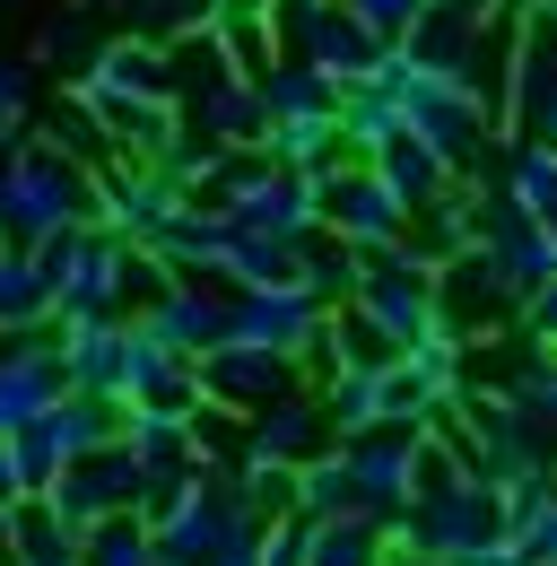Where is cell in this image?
Returning <instances> with one entry per match:
<instances>
[{"label": "cell", "instance_id": "cell-1", "mask_svg": "<svg viewBox=\"0 0 557 566\" xmlns=\"http://www.w3.org/2000/svg\"><path fill=\"white\" fill-rule=\"evenodd\" d=\"M139 514H148V532H157V558H166V566L253 558V541H262V505L244 496V480H235V471H192V480L157 489Z\"/></svg>", "mask_w": 557, "mask_h": 566}, {"label": "cell", "instance_id": "cell-2", "mask_svg": "<svg viewBox=\"0 0 557 566\" xmlns=\"http://www.w3.org/2000/svg\"><path fill=\"white\" fill-rule=\"evenodd\" d=\"M78 218H96V166L62 157L53 140H18L0 175V235L9 244H44Z\"/></svg>", "mask_w": 557, "mask_h": 566}, {"label": "cell", "instance_id": "cell-3", "mask_svg": "<svg viewBox=\"0 0 557 566\" xmlns=\"http://www.w3.org/2000/svg\"><path fill=\"white\" fill-rule=\"evenodd\" d=\"M132 235H114L105 218H78V227H62V235H44L35 244V262H44V280H53V305L62 314H132Z\"/></svg>", "mask_w": 557, "mask_h": 566}, {"label": "cell", "instance_id": "cell-4", "mask_svg": "<svg viewBox=\"0 0 557 566\" xmlns=\"http://www.w3.org/2000/svg\"><path fill=\"white\" fill-rule=\"evenodd\" d=\"M366 253V280H357V305L401 340V349H418L444 314H435V262L427 253H410V235H392V244H357Z\"/></svg>", "mask_w": 557, "mask_h": 566}, {"label": "cell", "instance_id": "cell-5", "mask_svg": "<svg viewBox=\"0 0 557 566\" xmlns=\"http://www.w3.org/2000/svg\"><path fill=\"white\" fill-rule=\"evenodd\" d=\"M123 436V401H105V392H78L70 384L62 401L44 410V419H27L18 427V462H27V489L44 496L53 480H62L78 453H96V444H114Z\"/></svg>", "mask_w": 557, "mask_h": 566}, {"label": "cell", "instance_id": "cell-6", "mask_svg": "<svg viewBox=\"0 0 557 566\" xmlns=\"http://www.w3.org/2000/svg\"><path fill=\"white\" fill-rule=\"evenodd\" d=\"M435 314L462 340H496V332H523V287L505 280L487 244H462L453 262H435Z\"/></svg>", "mask_w": 557, "mask_h": 566}, {"label": "cell", "instance_id": "cell-7", "mask_svg": "<svg viewBox=\"0 0 557 566\" xmlns=\"http://www.w3.org/2000/svg\"><path fill=\"white\" fill-rule=\"evenodd\" d=\"M505 532V489L496 480H462V489H435L418 496L410 514L392 523V541H410V549H435V558H471Z\"/></svg>", "mask_w": 557, "mask_h": 566}, {"label": "cell", "instance_id": "cell-8", "mask_svg": "<svg viewBox=\"0 0 557 566\" xmlns=\"http://www.w3.org/2000/svg\"><path fill=\"white\" fill-rule=\"evenodd\" d=\"M314 210L332 235L348 244H392V235H410V201L383 184V166H366V157H340V166H323L314 175Z\"/></svg>", "mask_w": 557, "mask_h": 566}, {"label": "cell", "instance_id": "cell-9", "mask_svg": "<svg viewBox=\"0 0 557 566\" xmlns=\"http://www.w3.org/2000/svg\"><path fill=\"white\" fill-rule=\"evenodd\" d=\"M192 366H201V392L218 401V410H235V419H244V410H262V401H278V392H296V384H314L296 349L244 340V332H227V340H218V349H201Z\"/></svg>", "mask_w": 557, "mask_h": 566}, {"label": "cell", "instance_id": "cell-10", "mask_svg": "<svg viewBox=\"0 0 557 566\" xmlns=\"http://www.w3.org/2000/svg\"><path fill=\"white\" fill-rule=\"evenodd\" d=\"M183 201H192V192H183L157 157H105V166H96V218H105L114 235H132V244H157Z\"/></svg>", "mask_w": 557, "mask_h": 566}, {"label": "cell", "instance_id": "cell-11", "mask_svg": "<svg viewBox=\"0 0 557 566\" xmlns=\"http://www.w3.org/2000/svg\"><path fill=\"white\" fill-rule=\"evenodd\" d=\"M53 514L62 523H105V514H139V496H148V480H139V462H132V444L114 436V444H96V453H78L62 480H53Z\"/></svg>", "mask_w": 557, "mask_h": 566}, {"label": "cell", "instance_id": "cell-12", "mask_svg": "<svg viewBox=\"0 0 557 566\" xmlns=\"http://www.w3.org/2000/svg\"><path fill=\"white\" fill-rule=\"evenodd\" d=\"M139 332H157L175 357H201V349H218V340L235 332V287L183 271L166 296H148V305H139Z\"/></svg>", "mask_w": 557, "mask_h": 566}, {"label": "cell", "instance_id": "cell-13", "mask_svg": "<svg viewBox=\"0 0 557 566\" xmlns=\"http://www.w3.org/2000/svg\"><path fill=\"white\" fill-rule=\"evenodd\" d=\"M323 444H340L332 436V410H323V392L314 384H296V392H278L262 410H244V436H235V462H314Z\"/></svg>", "mask_w": 557, "mask_h": 566}, {"label": "cell", "instance_id": "cell-14", "mask_svg": "<svg viewBox=\"0 0 557 566\" xmlns=\"http://www.w3.org/2000/svg\"><path fill=\"white\" fill-rule=\"evenodd\" d=\"M410 436H418V427H366V436H340V453H348V496H357V514H375V523H401V514L418 505Z\"/></svg>", "mask_w": 557, "mask_h": 566}, {"label": "cell", "instance_id": "cell-15", "mask_svg": "<svg viewBox=\"0 0 557 566\" xmlns=\"http://www.w3.org/2000/svg\"><path fill=\"white\" fill-rule=\"evenodd\" d=\"M132 314H62L53 323V349H62L70 384L78 392H105V401H123V384H132Z\"/></svg>", "mask_w": 557, "mask_h": 566}, {"label": "cell", "instance_id": "cell-16", "mask_svg": "<svg viewBox=\"0 0 557 566\" xmlns=\"http://www.w3.org/2000/svg\"><path fill=\"white\" fill-rule=\"evenodd\" d=\"M78 87H87V96H139V105H175V87H183V78H175V44H166V35H105V44H96V62H87V71H78Z\"/></svg>", "mask_w": 557, "mask_h": 566}, {"label": "cell", "instance_id": "cell-17", "mask_svg": "<svg viewBox=\"0 0 557 566\" xmlns=\"http://www.w3.org/2000/svg\"><path fill=\"white\" fill-rule=\"evenodd\" d=\"M123 444H132L148 496L175 489V480H192V471H218L201 453V410H192V419H175V410H123ZM148 496H139V505H148Z\"/></svg>", "mask_w": 557, "mask_h": 566}, {"label": "cell", "instance_id": "cell-18", "mask_svg": "<svg viewBox=\"0 0 557 566\" xmlns=\"http://www.w3.org/2000/svg\"><path fill=\"white\" fill-rule=\"evenodd\" d=\"M70 392V366L53 349V332H27V340H0V427L18 436L27 419H44Z\"/></svg>", "mask_w": 557, "mask_h": 566}, {"label": "cell", "instance_id": "cell-19", "mask_svg": "<svg viewBox=\"0 0 557 566\" xmlns=\"http://www.w3.org/2000/svg\"><path fill=\"white\" fill-rule=\"evenodd\" d=\"M183 123L201 132V140L218 148H244V140H262V87L244 71H209V78H183Z\"/></svg>", "mask_w": 557, "mask_h": 566}, {"label": "cell", "instance_id": "cell-20", "mask_svg": "<svg viewBox=\"0 0 557 566\" xmlns=\"http://www.w3.org/2000/svg\"><path fill=\"white\" fill-rule=\"evenodd\" d=\"M323 314H332V305H323L305 280L235 287V332H244V340H271V349H296V357H305V340L323 332Z\"/></svg>", "mask_w": 557, "mask_h": 566}, {"label": "cell", "instance_id": "cell-21", "mask_svg": "<svg viewBox=\"0 0 557 566\" xmlns=\"http://www.w3.org/2000/svg\"><path fill=\"white\" fill-rule=\"evenodd\" d=\"M62 305H53V280L35 262V244H9L0 235V340H27V332H53Z\"/></svg>", "mask_w": 557, "mask_h": 566}, {"label": "cell", "instance_id": "cell-22", "mask_svg": "<svg viewBox=\"0 0 557 566\" xmlns=\"http://www.w3.org/2000/svg\"><path fill=\"white\" fill-rule=\"evenodd\" d=\"M366 166H383V184H392V192H401L410 210H427V201H444L453 184H471V175H462V166H453L444 148H435V140H418V132H401V140H383L375 157H366Z\"/></svg>", "mask_w": 557, "mask_h": 566}, {"label": "cell", "instance_id": "cell-23", "mask_svg": "<svg viewBox=\"0 0 557 566\" xmlns=\"http://www.w3.org/2000/svg\"><path fill=\"white\" fill-rule=\"evenodd\" d=\"M487 27H496V18H462V9H444V0H435V9L418 18V27L401 35V44H410V53L427 62V71H453V78H471V71H480V44H487Z\"/></svg>", "mask_w": 557, "mask_h": 566}, {"label": "cell", "instance_id": "cell-24", "mask_svg": "<svg viewBox=\"0 0 557 566\" xmlns=\"http://www.w3.org/2000/svg\"><path fill=\"white\" fill-rule=\"evenodd\" d=\"M262 87V123H296V114H340V78L314 62H271L253 78Z\"/></svg>", "mask_w": 557, "mask_h": 566}, {"label": "cell", "instance_id": "cell-25", "mask_svg": "<svg viewBox=\"0 0 557 566\" xmlns=\"http://www.w3.org/2000/svg\"><path fill=\"white\" fill-rule=\"evenodd\" d=\"M496 192H505L514 210H532L540 227H557V148L505 140V157H496Z\"/></svg>", "mask_w": 557, "mask_h": 566}, {"label": "cell", "instance_id": "cell-26", "mask_svg": "<svg viewBox=\"0 0 557 566\" xmlns=\"http://www.w3.org/2000/svg\"><path fill=\"white\" fill-rule=\"evenodd\" d=\"M392 558V523L375 514H314V558L305 566H383Z\"/></svg>", "mask_w": 557, "mask_h": 566}, {"label": "cell", "instance_id": "cell-27", "mask_svg": "<svg viewBox=\"0 0 557 566\" xmlns=\"http://www.w3.org/2000/svg\"><path fill=\"white\" fill-rule=\"evenodd\" d=\"M262 148H271L278 166H296V175H323V166H340V157H348L340 114H296V123H262Z\"/></svg>", "mask_w": 557, "mask_h": 566}, {"label": "cell", "instance_id": "cell-28", "mask_svg": "<svg viewBox=\"0 0 557 566\" xmlns=\"http://www.w3.org/2000/svg\"><path fill=\"white\" fill-rule=\"evenodd\" d=\"M410 123H401V96L392 87H375V78H357V87H340V140L348 157H375L383 140H401Z\"/></svg>", "mask_w": 557, "mask_h": 566}, {"label": "cell", "instance_id": "cell-29", "mask_svg": "<svg viewBox=\"0 0 557 566\" xmlns=\"http://www.w3.org/2000/svg\"><path fill=\"white\" fill-rule=\"evenodd\" d=\"M314 392H323V410H332V436L383 427V366H340V375H323Z\"/></svg>", "mask_w": 557, "mask_h": 566}, {"label": "cell", "instance_id": "cell-30", "mask_svg": "<svg viewBox=\"0 0 557 566\" xmlns=\"http://www.w3.org/2000/svg\"><path fill=\"white\" fill-rule=\"evenodd\" d=\"M44 140L62 148V157H78V166H105V157H123L114 148V132H105V114L70 87V96H53V114H44Z\"/></svg>", "mask_w": 557, "mask_h": 566}, {"label": "cell", "instance_id": "cell-31", "mask_svg": "<svg viewBox=\"0 0 557 566\" xmlns=\"http://www.w3.org/2000/svg\"><path fill=\"white\" fill-rule=\"evenodd\" d=\"M218 35H227V53H235V71L244 78H262L278 62V18H271V0H227L218 9Z\"/></svg>", "mask_w": 557, "mask_h": 566}, {"label": "cell", "instance_id": "cell-32", "mask_svg": "<svg viewBox=\"0 0 557 566\" xmlns=\"http://www.w3.org/2000/svg\"><path fill=\"white\" fill-rule=\"evenodd\" d=\"M87 566H166L157 558V532H148V514H105V523H87Z\"/></svg>", "mask_w": 557, "mask_h": 566}, {"label": "cell", "instance_id": "cell-33", "mask_svg": "<svg viewBox=\"0 0 557 566\" xmlns=\"http://www.w3.org/2000/svg\"><path fill=\"white\" fill-rule=\"evenodd\" d=\"M296 505H305V514H357V496H348V453H340V444H323V453L305 462Z\"/></svg>", "mask_w": 557, "mask_h": 566}, {"label": "cell", "instance_id": "cell-34", "mask_svg": "<svg viewBox=\"0 0 557 566\" xmlns=\"http://www.w3.org/2000/svg\"><path fill=\"white\" fill-rule=\"evenodd\" d=\"M235 480L262 505V523H271V514H305V505H296V480H305L296 462H235Z\"/></svg>", "mask_w": 557, "mask_h": 566}, {"label": "cell", "instance_id": "cell-35", "mask_svg": "<svg viewBox=\"0 0 557 566\" xmlns=\"http://www.w3.org/2000/svg\"><path fill=\"white\" fill-rule=\"evenodd\" d=\"M305 558H314V514H271L253 541V566H305Z\"/></svg>", "mask_w": 557, "mask_h": 566}, {"label": "cell", "instance_id": "cell-36", "mask_svg": "<svg viewBox=\"0 0 557 566\" xmlns=\"http://www.w3.org/2000/svg\"><path fill=\"white\" fill-rule=\"evenodd\" d=\"M27 62H70V78L96 62V35L78 27V0H70V18H53V27H44L35 44H27Z\"/></svg>", "mask_w": 557, "mask_h": 566}, {"label": "cell", "instance_id": "cell-37", "mask_svg": "<svg viewBox=\"0 0 557 566\" xmlns=\"http://www.w3.org/2000/svg\"><path fill=\"white\" fill-rule=\"evenodd\" d=\"M27 105H35V62L0 53V132H27Z\"/></svg>", "mask_w": 557, "mask_h": 566}, {"label": "cell", "instance_id": "cell-38", "mask_svg": "<svg viewBox=\"0 0 557 566\" xmlns=\"http://www.w3.org/2000/svg\"><path fill=\"white\" fill-rule=\"evenodd\" d=\"M348 9H357V18H366L383 44H401V35H410V27L427 18V9H435V0H348Z\"/></svg>", "mask_w": 557, "mask_h": 566}, {"label": "cell", "instance_id": "cell-39", "mask_svg": "<svg viewBox=\"0 0 557 566\" xmlns=\"http://www.w3.org/2000/svg\"><path fill=\"white\" fill-rule=\"evenodd\" d=\"M523 340H540V349H557V271L532 296H523Z\"/></svg>", "mask_w": 557, "mask_h": 566}, {"label": "cell", "instance_id": "cell-40", "mask_svg": "<svg viewBox=\"0 0 557 566\" xmlns=\"http://www.w3.org/2000/svg\"><path fill=\"white\" fill-rule=\"evenodd\" d=\"M18 496H35V489H27V462H18V436L0 427V514H9Z\"/></svg>", "mask_w": 557, "mask_h": 566}, {"label": "cell", "instance_id": "cell-41", "mask_svg": "<svg viewBox=\"0 0 557 566\" xmlns=\"http://www.w3.org/2000/svg\"><path fill=\"white\" fill-rule=\"evenodd\" d=\"M514 140H540V148H557V105H540V114H532V123H523Z\"/></svg>", "mask_w": 557, "mask_h": 566}, {"label": "cell", "instance_id": "cell-42", "mask_svg": "<svg viewBox=\"0 0 557 566\" xmlns=\"http://www.w3.org/2000/svg\"><path fill=\"white\" fill-rule=\"evenodd\" d=\"M383 566H462V558H435V549H410V541H392V558Z\"/></svg>", "mask_w": 557, "mask_h": 566}, {"label": "cell", "instance_id": "cell-43", "mask_svg": "<svg viewBox=\"0 0 557 566\" xmlns=\"http://www.w3.org/2000/svg\"><path fill=\"white\" fill-rule=\"evenodd\" d=\"M444 9H462V18H505V0H444Z\"/></svg>", "mask_w": 557, "mask_h": 566}, {"label": "cell", "instance_id": "cell-44", "mask_svg": "<svg viewBox=\"0 0 557 566\" xmlns=\"http://www.w3.org/2000/svg\"><path fill=\"white\" fill-rule=\"evenodd\" d=\"M9 148H18V132H0V175H9Z\"/></svg>", "mask_w": 557, "mask_h": 566}, {"label": "cell", "instance_id": "cell-45", "mask_svg": "<svg viewBox=\"0 0 557 566\" xmlns=\"http://www.w3.org/2000/svg\"><path fill=\"white\" fill-rule=\"evenodd\" d=\"M0 558H9V514H0Z\"/></svg>", "mask_w": 557, "mask_h": 566}, {"label": "cell", "instance_id": "cell-46", "mask_svg": "<svg viewBox=\"0 0 557 566\" xmlns=\"http://www.w3.org/2000/svg\"><path fill=\"white\" fill-rule=\"evenodd\" d=\"M209 566H253V558H209Z\"/></svg>", "mask_w": 557, "mask_h": 566}, {"label": "cell", "instance_id": "cell-47", "mask_svg": "<svg viewBox=\"0 0 557 566\" xmlns=\"http://www.w3.org/2000/svg\"><path fill=\"white\" fill-rule=\"evenodd\" d=\"M532 9H549V18H557V0H532Z\"/></svg>", "mask_w": 557, "mask_h": 566}, {"label": "cell", "instance_id": "cell-48", "mask_svg": "<svg viewBox=\"0 0 557 566\" xmlns=\"http://www.w3.org/2000/svg\"><path fill=\"white\" fill-rule=\"evenodd\" d=\"M0 566H18V549H9V558H0Z\"/></svg>", "mask_w": 557, "mask_h": 566}, {"label": "cell", "instance_id": "cell-49", "mask_svg": "<svg viewBox=\"0 0 557 566\" xmlns=\"http://www.w3.org/2000/svg\"><path fill=\"white\" fill-rule=\"evenodd\" d=\"M78 9H96V0H78Z\"/></svg>", "mask_w": 557, "mask_h": 566}]
</instances>
